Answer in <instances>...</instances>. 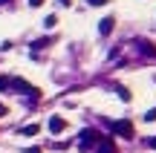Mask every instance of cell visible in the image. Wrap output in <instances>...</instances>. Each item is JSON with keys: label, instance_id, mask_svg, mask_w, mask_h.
<instances>
[{"label": "cell", "instance_id": "12", "mask_svg": "<svg viewBox=\"0 0 156 153\" xmlns=\"http://www.w3.org/2000/svg\"><path fill=\"white\" fill-rule=\"evenodd\" d=\"M29 6H35V9H38V6H44V0H29Z\"/></svg>", "mask_w": 156, "mask_h": 153}, {"label": "cell", "instance_id": "3", "mask_svg": "<svg viewBox=\"0 0 156 153\" xmlns=\"http://www.w3.org/2000/svg\"><path fill=\"white\" fill-rule=\"evenodd\" d=\"M95 150L98 153H116V142H113V139H98Z\"/></svg>", "mask_w": 156, "mask_h": 153}, {"label": "cell", "instance_id": "10", "mask_svg": "<svg viewBox=\"0 0 156 153\" xmlns=\"http://www.w3.org/2000/svg\"><path fill=\"white\" fill-rule=\"evenodd\" d=\"M145 119H147V121H156V107H153V110H147V116H145Z\"/></svg>", "mask_w": 156, "mask_h": 153}, {"label": "cell", "instance_id": "5", "mask_svg": "<svg viewBox=\"0 0 156 153\" xmlns=\"http://www.w3.org/2000/svg\"><path fill=\"white\" fill-rule=\"evenodd\" d=\"M113 23H116L113 17H104V20L98 23V32H101V35H110V32H113Z\"/></svg>", "mask_w": 156, "mask_h": 153}, {"label": "cell", "instance_id": "11", "mask_svg": "<svg viewBox=\"0 0 156 153\" xmlns=\"http://www.w3.org/2000/svg\"><path fill=\"white\" fill-rule=\"evenodd\" d=\"M87 3H90V6H104L107 0H87Z\"/></svg>", "mask_w": 156, "mask_h": 153}, {"label": "cell", "instance_id": "7", "mask_svg": "<svg viewBox=\"0 0 156 153\" xmlns=\"http://www.w3.org/2000/svg\"><path fill=\"white\" fill-rule=\"evenodd\" d=\"M55 23H58V17H55V15H49V17H46V20H44V26H46V29H52V26H55Z\"/></svg>", "mask_w": 156, "mask_h": 153}, {"label": "cell", "instance_id": "6", "mask_svg": "<svg viewBox=\"0 0 156 153\" xmlns=\"http://www.w3.org/2000/svg\"><path fill=\"white\" fill-rule=\"evenodd\" d=\"M38 130H41L38 124H26V127H23V136H35V133H38Z\"/></svg>", "mask_w": 156, "mask_h": 153}, {"label": "cell", "instance_id": "9", "mask_svg": "<svg viewBox=\"0 0 156 153\" xmlns=\"http://www.w3.org/2000/svg\"><path fill=\"white\" fill-rule=\"evenodd\" d=\"M9 84H12V78H0V90H9Z\"/></svg>", "mask_w": 156, "mask_h": 153}, {"label": "cell", "instance_id": "4", "mask_svg": "<svg viewBox=\"0 0 156 153\" xmlns=\"http://www.w3.org/2000/svg\"><path fill=\"white\" fill-rule=\"evenodd\" d=\"M64 127H67V121H64L61 116H52V119H49V130H52V133H61Z\"/></svg>", "mask_w": 156, "mask_h": 153}, {"label": "cell", "instance_id": "2", "mask_svg": "<svg viewBox=\"0 0 156 153\" xmlns=\"http://www.w3.org/2000/svg\"><path fill=\"white\" fill-rule=\"evenodd\" d=\"M98 139H101V136H98L95 130H84V133H81V148L90 150L93 144H98Z\"/></svg>", "mask_w": 156, "mask_h": 153}, {"label": "cell", "instance_id": "15", "mask_svg": "<svg viewBox=\"0 0 156 153\" xmlns=\"http://www.w3.org/2000/svg\"><path fill=\"white\" fill-rule=\"evenodd\" d=\"M61 3H64V6H69V0H61Z\"/></svg>", "mask_w": 156, "mask_h": 153}, {"label": "cell", "instance_id": "1", "mask_svg": "<svg viewBox=\"0 0 156 153\" xmlns=\"http://www.w3.org/2000/svg\"><path fill=\"white\" fill-rule=\"evenodd\" d=\"M113 130H116L119 136H124V139H133V124H130L127 119H122V121H116V124H113Z\"/></svg>", "mask_w": 156, "mask_h": 153}, {"label": "cell", "instance_id": "14", "mask_svg": "<svg viewBox=\"0 0 156 153\" xmlns=\"http://www.w3.org/2000/svg\"><path fill=\"white\" fill-rule=\"evenodd\" d=\"M0 116H6V107H0Z\"/></svg>", "mask_w": 156, "mask_h": 153}, {"label": "cell", "instance_id": "16", "mask_svg": "<svg viewBox=\"0 0 156 153\" xmlns=\"http://www.w3.org/2000/svg\"><path fill=\"white\" fill-rule=\"evenodd\" d=\"M0 3H12V0H0Z\"/></svg>", "mask_w": 156, "mask_h": 153}, {"label": "cell", "instance_id": "8", "mask_svg": "<svg viewBox=\"0 0 156 153\" xmlns=\"http://www.w3.org/2000/svg\"><path fill=\"white\" fill-rule=\"evenodd\" d=\"M119 98H122V101H130V92L124 90V87H119Z\"/></svg>", "mask_w": 156, "mask_h": 153}, {"label": "cell", "instance_id": "13", "mask_svg": "<svg viewBox=\"0 0 156 153\" xmlns=\"http://www.w3.org/2000/svg\"><path fill=\"white\" fill-rule=\"evenodd\" d=\"M147 144H151V148H156V136H153V139H147Z\"/></svg>", "mask_w": 156, "mask_h": 153}]
</instances>
